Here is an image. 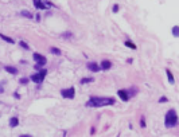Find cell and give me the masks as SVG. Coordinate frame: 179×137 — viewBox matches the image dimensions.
Here are the masks:
<instances>
[{
    "label": "cell",
    "instance_id": "cell-1",
    "mask_svg": "<svg viewBox=\"0 0 179 137\" xmlns=\"http://www.w3.org/2000/svg\"><path fill=\"white\" fill-rule=\"evenodd\" d=\"M116 104L115 99L111 97H93L86 102L88 106H93V108H100V106H108Z\"/></svg>",
    "mask_w": 179,
    "mask_h": 137
},
{
    "label": "cell",
    "instance_id": "cell-2",
    "mask_svg": "<svg viewBox=\"0 0 179 137\" xmlns=\"http://www.w3.org/2000/svg\"><path fill=\"white\" fill-rule=\"evenodd\" d=\"M176 122H178V116H176V112L174 110V109H171V110L167 112L164 124H166L167 128H173V126H175V125H176Z\"/></svg>",
    "mask_w": 179,
    "mask_h": 137
},
{
    "label": "cell",
    "instance_id": "cell-3",
    "mask_svg": "<svg viewBox=\"0 0 179 137\" xmlns=\"http://www.w3.org/2000/svg\"><path fill=\"white\" fill-rule=\"evenodd\" d=\"M34 6L38 8V10H47L51 8L53 4L48 1V0H34Z\"/></svg>",
    "mask_w": 179,
    "mask_h": 137
},
{
    "label": "cell",
    "instance_id": "cell-4",
    "mask_svg": "<svg viewBox=\"0 0 179 137\" xmlns=\"http://www.w3.org/2000/svg\"><path fill=\"white\" fill-rule=\"evenodd\" d=\"M46 74H47V71H46V70H41V71H38L36 74H32V75H31V81H32V82H35V83H41V82H43V80H45Z\"/></svg>",
    "mask_w": 179,
    "mask_h": 137
},
{
    "label": "cell",
    "instance_id": "cell-5",
    "mask_svg": "<svg viewBox=\"0 0 179 137\" xmlns=\"http://www.w3.org/2000/svg\"><path fill=\"white\" fill-rule=\"evenodd\" d=\"M74 93H76V89L74 87H69V89H63L61 92L62 97L65 98H74Z\"/></svg>",
    "mask_w": 179,
    "mask_h": 137
},
{
    "label": "cell",
    "instance_id": "cell-6",
    "mask_svg": "<svg viewBox=\"0 0 179 137\" xmlns=\"http://www.w3.org/2000/svg\"><path fill=\"white\" fill-rule=\"evenodd\" d=\"M34 61L36 62V66H43V65H46V58L43 57V55L38 54V53L34 54Z\"/></svg>",
    "mask_w": 179,
    "mask_h": 137
},
{
    "label": "cell",
    "instance_id": "cell-7",
    "mask_svg": "<svg viewBox=\"0 0 179 137\" xmlns=\"http://www.w3.org/2000/svg\"><path fill=\"white\" fill-rule=\"evenodd\" d=\"M117 94H118V97H120L123 101H128V98H129V97H128V92H127V90H118Z\"/></svg>",
    "mask_w": 179,
    "mask_h": 137
},
{
    "label": "cell",
    "instance_id": "cell-8",
    "mask_svg": "<svg viewBox=\"0 0 179 137\" xmlns=\"http://www.w3.org/2000/svg\"><path fill=\"white\" fill-rule=\"evenodd\" d=\"M86 66H88V69H89V70H92V71H98L100 70V66L97 63H94V62H89Z\"/></svg>",
    "mask_w": 179,
    "mask_h": 137
},
{
    "label": "cell",
    "instance_id": "cell-9",
    "mask_svg": "<svg viewBox=\"0 0 179 137\" xmlns=\"http://www.w3.org/2000/svg\"><path fill=\"white\" fill-rule=\"evenodd\" d=\"M111 67H112V63H111V61H102L101 62V69L102 70H109V69H111Z\"/></svg>",
    "mask_w": 179,
    "mask_h": 137
},
{
    "label": "cell",
    "instance_id": "cell-10",
    "mask_svg": "<svg viewBox=\"0 0 179 137\" xmlns=\"http://www.w3.org/2000/svg\"><path fill=\"white\" fill-rule=\"evenodd\" d=\"M4 70L8 71V73H11V74H16V73H18V70H16L15 67H12V66H6V67H4Z\"/></svg>",
    "mask_w": 179,
    "mask_h": 137
},
{
    "label": "cell",
    "instance_id": "cell-11",
    "mask_svg": "<svg viewBox=\"0 0 179 137\" xmlns=\"http://www.w3.org/2000/svg\"><path fill=\"white\" fill-rule=\"evenodd\" d=\"M166 74H167V78H168L170 83H174V75H173V73H171V70H168V69H167Z\"/></svg>",
    "mask_w": 179,
    "mask_h": 137
},
{
    "label": "cell",
    "instance_id": "cell-12",
    "mask_svg": "<svg viewBox=\"0 0 179 137\" xmlns=\"http://www.w3.org/2000/svg\"><path fill=\"white\" fill-rule=\"evenodd\" d=\"M18 124H19V120H18V118H16V117H12V118H11V120H10V125H11V126H12V128H15Z\"/></svg>",
    "mask_w": 179,
    "mask_h": 137
},
{
    "label": "cell",
    "instance_id": "cell-13",
    "mask_svg": "<svg viewBox=\"0 0 179 137\" xmlns=\"http://www.w3.org/2000/svg\"><path fill=\"white\" fill-rule=\"evenodd\" d=\"M20 15H22V16H26V18H29V19H31V18H32V13L31 12H30V11H22V12H20Z\"/></svg>",
    "mask_w": 179,
    "mask_h": 137
},
{
    "label": "cell",
    "instance_id": "cell-14",
    "mask_svg": "<svg viewBox=\"0 0 179 137\" xmlns=\"http://www.w3.org/2000/svg\"><path fill=\"white\" fill-rule=\"evenodd\" d=\"M173 35L175 36V38H178V36H179V27H178V26H174V27H173Z\"/></svg>",
    "mask_w": 179,
    "mask_h": 137
},
{
    "label": "cell",
    "instance_id": "cell-15",
    "mask_svg": "<svg viewBox=\"0 0 179 137\" xmlns=\"http://www.w3.org/2000/svg\"><path fill=\"white\" fill-rule=\"evenodd\" d=\"M50 53H53V54H55V55H61V50L57 47H50Z\"/></svg>",
    "mask_w": 179,
    "mask_h": 137
},
{
    "label": "cell",
    "instance_id": "cell-16",
    "mask_svg": "<svg viewBox=\"0 0 179 137\" xmlns=\"http://www.w3.org/2000/svg\"><path fill=\"white\" fill-rule=\"evenodd\" d=\"M0 38L4 39V40L8 42V43H14V39H11L10 36H6V35H3V34H0Z\"/></svg>",
    "mask_w": 179,
    "mask_h": 137
},
{
    "label": "cell",
    "instance_id": "cell-17",
    "mask_svg": "<svg viewBox=\"0 0 179 137\" xmlns=\"http://www.w3.org/2000/svg\"><path fill=\"white\" fill-rule=\"evenodd\" d=\"M89 82H93V78H82L81 80V83H89Z\"/></svg>",
    "mask_w": 179,
    "mask_h": 137
},
{
    "label": "cell",
    "instance_id": "cell-18",
    "mask_svg": "<svg viewBox=\"0 0 179 137\" xmlns=\"http://www.w3.org/2000/svg\"><path fill=\"white\" fill-rule=\"evenodd\" d=\"M125 46H128V47L133 48V50H136V46L133 45V43H131V42H125Z\"/></svg>",
    "mask_w": 179,
    "mask_h": 137
},
{
    "label": "cell",
    "instance_id": "cell-19",
    "mask_svg": "<svg viewBox=\"0 0 179 137\" xmlns=\"http://www.w3.org/2000/svg\"><path fill=\"white\" fill-rule=\"evenodd\" d=\"M19 45L22 46L23 48H26V50H29V45H27V43H26V42H23V40H22V42H19Z\"/></svg>",
    "mask_w": 179,
    "mask_h": 137
},
{
    "label": "cell",
    "instance_id": "cell-20",
    "mask_svg": "<svg viewBox=\"0 0 179 137\" xmlns=\"http://www.w3.org/2000/svg\"><path fill=\"white\" fill-rule=\"evenodd\" d=\"M62 38H73V34H70V32H65V34H62Z\"/></svg>",
    "mask_w": 179,
    "mask_h": 137
},
{
    "label": "cell",
    "instance_id": "cell-21",
    "mask_svg": "<svg viewBox=\"0 0 179 137\" xmlns=\"http://www.w3.org/2000/svg\"><path fill=\"white\" fill-rule=\"evenodd\" d=\"M112 11H113V12H118V6H117V4H115V6H113L112 7Z\"/></svg>",
    "mask_w": 179,
    "mask_h": 137
},
{
    "label": "cell",
    "instance_id": "cell-22",
    "mask_svg": "<svg viewBox=\"0 0 179 137\" xmlns=\"http://www.w3.org/2000/svg\"><path fill=\"white\" fill-rule=\"evenodd\" d=\"M20 82H22L23 85H24V83H27V82H29V81L26 80V78H22V80H20Z\"/></svg>",
    "mask_w": 179,
    "mask_h": 137
},
{
    "label": "cell",
    "instance_id": "cell-23",
    "mask_svg": "<svg viewBox=\"0 0 179 137\" xmlns=\"http://www.w3.org/2000/svg\"><path fill=\"white\" fill-rule=\"evenodd\" d=\"M166 101H167V98H166V97H162V98L159 99V102H166Z\"/></svg>",
    "mask_w": 179,
    "mask_h": 137
},
{
    "label": "cell",
    "instance_id": "cell-24",
    "mask_svg": "<svg viewBox=\"0 0 179 137\" xmlns=\"http://www.w3.org/2000/svg\"><path fill=\"white\" fill-rule=\"evenodd\" d=\"M0 93H3V87L0 86Z\"/></svg>",
    "mask_w": 179,
    "mask_h": 137
}]
</instances>
